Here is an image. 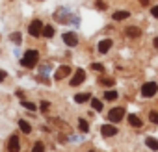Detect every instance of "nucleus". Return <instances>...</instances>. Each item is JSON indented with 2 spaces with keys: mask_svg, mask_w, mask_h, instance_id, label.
I'll list each match as a JSON object with an SVG mask.
<instances>
[{
  "mask_svg": "<svg viewBox=\"0 0 158 152\" xmlns=\"http://www.w3.org/2000/svg\"><path fill=\"white\" fill-rule=\"evenodd\" d=\"M37 61H39V52H37V50H26V52H24V56H23V59H21L23 67H26V69L35 67V63H37Z\"/></svg>",
  "mask_w": 158,
  "mask_h": 152,
  "instance_id": "nucleus-1",
  "label": "nucleus"
},
{
  "mask_svg": "<svg viewBox=\"0 0 158 152\" xmlns=\"http://www.w3.org/2000/svg\"><path fill=\"white\" fill-rule=\"evenodd\" d=\"M89 152H97V150H89Z\"/></svg>",
  "mask_w": 158,
  "mask_h": 152,
  "instance_id": "nucleus-34",
  "label": "nucleus"
},
{
  "mask_svg": "<svg viewBox=\"0 0 158 152\" xmlns=\"http://www.w3.org/2000/svg\"><path fill=\"white\" fill-rule=\"evenodd\" d=\"M149 119L154 122V124H158V113L156 111H151V115H149Z\"/></svg>",
  "mask_w": 158,
  "mask_h": 152,
  "instance_id": "nucleus-26",
  "label": "nucleus"
},
{
  "mask_svg": "<svg viewBox=\"0 0 158 152\" xmlns=\"http://www.w3.org/2000/svg\"><path fill=\"white\" fill-rule=\"evenodd\" d=\"M123 117H125V108H114L108 113V119L112 122H119V121H123Z\"/></svg>",
  "mask_w": 158,
  "mask_h": 152,
  "instance_id": "nucleus-4",
  "label": "nucleus"
},
{
  "mask_svg": "<svg viewBox=\"0 0 158 152\" xmlns=\"http://www.w3.org/2000/svg\"><path fill=\"white\" fill-rule=\"evenodd\" d=\"M21 39H23V37H21V34H19V32L11 34V41H13V43H17V45H19V43H21Z\"/></svg>",
  "mask_w": 158,
  "mask_h": 152,
  "instance_id": "nucleus-23",
  "label": "nucleus"
},
{
  "mask_svg": "<svg viewBox=\"0 0 158 152\" xmlns=\"http://www.w3.org/2000/svg\"><path fill=\"white\" fill-rule=\"evenodd\" d=\"M101 134L106 135V137H112V135H117V128H115L114 124H102Z\"/></svg>",
  "mask_w": 158,
  "mask_h": 152,
  "instance_id": "nucleus-8",
  "label": "nucleus"
},
{
  "mask_svg": "<svg viewBox=\"0 0 158 152\" xmlns=\"http://www.w3.org/2000/svg\"><path fill=\"white\" fill-rule=\"evenodd\" d=\"M128 124H130V126H134V128H139L143 122L139 121V117H136V115H128Z\"/></svg>",
  "mask_w": 158,
  "mask_h": 152,
  "instance_id": "nucleus-13",
  "label": "nucleus"
},
{
  "mask_svg": "<svg viewBox=\"0 0 158 152\" xmlns=\"http://www.w3.org/2000/svg\"><path fill=\"white\" fill-rule=\"evenodd\" d=\"M151 13H152V17H156V19H158V6L151 8Z\"/></svg>",
  "mask_w": 158,
  "mask_h": 152,
  "instance_id": "nucleus-29",
  "label": "nucleus"
},
{
  "mask_svg": "<svg viewBox=\"0 0 158 152\" xmlns=\"http://www.w3.org/2000/svg\"><path fill=\"white\" fill-rule=\"evenodd\" d=\"M156 91H158V86H156L154 82H147V84H143V87H141V97L151 98V97H154Z\"/></svg>",
  "mask_w": 158,
  "mask_h": 152,
  "instance_id": "nucleus-3",
  "label": "nucleus"
},
{
  "mask_svg": "<svg viewBox=\"0 0 158 152\" xmlns=\"http://www.w3.org/2000/svg\"><path fill=\"white\" fill-rule=\"evenodd\" d=\"M88 100H91V95H88V93H78V95L74 97V102H76V104H84V102H88Z\"/></svg>",
  "mask_w": 158,
  "mask_h": 152,
  "instance_id": "nucleus-12",
  "label": "nucleus"
},
{
  "mask_svg": "<svg viewBox=\"0 0 158 152\" xmlns=\"http://www.w3.org/2000/svg\"><path fill=\"white\" fill-rule=\"evenodd\" d=\"M91 69H93V70H99V72H102V65H101V63H93V65H91Z\"/></svg>",
  "mask_w": 158,
  "mask_h": 152,
  "instance_id": "nucleus-28",
  "label": "nucleus"
},
{
  "mask_svg": "<svg viewBox=\"0 0 158 152\" xmlns=\"http://www.w3.org/2000/svg\"><path fill=\"white\" fill-rule=\"evenodd\" d=\"M127 17H130L128 11H115V13H114V19H115V21H123V19H127Z\"/></svg>",
  "mask_w": 158,
  "mask_h": 152,
  "instance_id": "nucleus-15",
  "label": "nucleus"
},
{
  "mask_svg": "<svg viewBox=\"0 0 158 152\" xmlns=\"http://www.w3.org/2000/svg\"><path fill=\"white\" fill-rule=\"evenodd\" d=\"M106 100H115L117 98V91H106Z\"/></svg>",
  "mask_w": 158,
  "mask_h": 152,
  "instance_id": "nucleus-22",
  "label": "nucleus"
},
{
  "mask_svg": "<svg viewBox=\"0 0 158 152\" xmlns=\"http://www.w3.org/2000/svg\"><path fill=\"white\" fill-rule=\"evenodd\" d=\"M84 80H86V72H84L82 69H78V70L74 72V76L71 78V86H73V87H76V86H80Z\"/></svg>",
  "mask_w": 158,
  "mask_h": 152,
  "instance_id": "nucleus-5",
  "label": "nucleus"
},
{
  "mask_svg": "<svg viewBox=\"0 0 158 152\" xmlns=\"http://www.w3.org/2000/svg\"><path fill=\"white\" fill-rule=\"evenodd\" d=\"M6 76H8V74H6V70L0 69V82H4V80H6Z\"/></svg>",
  "mask_w": 158,
  "mask_h": 152,
  "instance_id": "nucleus-30",
  "label": "nucleus"
},
{
  "mask_svg": "<svg viewBox=\"0 0 158 152\" xmlns=\"http://www.w3.org/2000/svg\"><path fill=\"white\" fill-rule=\"evenodd\" d=\"M39 106H41V111H48V108H50V102H47V100H43V102H41Z\"/></svg>",
  "mask_w": 158,
  "mask_h": 152,
  "instance_id": "nucleus-25",
  "label": "nucleus"
},
{
  "mask_svg": "<svg viewBox=\"0 0 158 152\" xmlns=\"http://www.w3.org/2000/svg\"><path fill=\"white\" fill-rule=\"evenodd\" d=\"M8 150L10 152H21V143H19V135H11L8 141Z\"/></svg>",
  "mask_w": 158,
  "mask_h": 152,
  "instance_id": "nucleus-7",
  "label": "nucleus"
},
{
  "mask_svg": "<svg viewBox=\"0 0 158 152\" xmlns=\"http://www.w3.org/2000/svg\"><path fill=\"white\" fill-rule=\"evenodd\" d=\"M145 145L149 148H152V150H158V139H154V137H147L145 139Z\"/></svg>",
  "mask_w": 158,
  "mask_h": 152,
  "instance_id": "nucleus-14",
  "label": "nucleus"
},
{
  "mask_svg": "<svg viewBox=\"0 0 158 152\" xmlns=\"http://www.w3.org/2000/svg\"><path fill=\"white\" fill-rule=\"evenodd\" d=\"M17 97H19V98H23V100H24V93H23V91H17Z\"/></svg>",
  "mask_w": 158,
  "mask_h": 152,
  "instance_id": "nucleus-31",
  "label": "nucleus"
},
{
  "mask_svg": "<svg viewBox=\"0 0 158 152\" xmlns=\"http://www.w3.org/2000/svg\"><path fill=\"white\" fill-rule=\"evenodd\" d=\"M95 6H97V10H106V4L102 2V0H97V4H95Z\"/></svg>",
  "mask_w": 158,
  "mask_h": 152,
  "instance_id": "nucleus-27",
  "label": "nucleus"
},
{
  "mask_svg": "<svg viewBox=\"0 0 158 152\" xmlns=\"http://www.w3.org/2000/svg\"><path fill=\"white\" fill-rule=\"evenodd\" d=\"M78 128H80L82 132H88V130H89V124H88V121L80 119V122H78Z\"/></svg>",
  "mask_w": 158,
  "mask_h": 152,
  "instance_id": "nucleus-20",
  "label": "nucleus"
},
{
  "mask_svg": "<svg viewBox=\"0 0 158 152\" xmlns=\"http://www.w3.org/2000/svg\"><path fill=\"white\" fill-rule=\"evenodd\" d=\"M139 4L141 6H149V0H139Z\"/></svg>",
  "mask_w": 158,
  "mask_h": 152,
  "instance_id": "nucleus-32",
  "label": "nucleus"
},
{
  "mask_svg": "<svg viewBox=\"0 0 158 152\" xmlns=\"http://www.w3.org/2000/svg\"><path fill=\"white\" fill-rule=\"evenodd\" d=\"M125 34H127V37H132V39H138V37L141 35V30H139L138 26H130V28H127V30H125Z\"/></svg>",
  "mask_w": 158,
  "mask_h": 152,
  "instance_id": "nucleus-10",
  "label": "nucleus"
},
{
  "mask_svg": "<svg viewBox=\"0 0 158 152\" xmlns=\"http://www.w3.org/2000/svg\"><path fill=\"white\" fill-rule=\"evenodd\" d=\"M23 106H24L26 110H30V111H35V110H37V106H35L34 102H28V100H23Z\"/></svg>",
  "mask_w": 158,
  "mask_h": 152,
  "instance_id": "nucleus-19",
  "label": "nucleus"
},
{
  "mask_svg": "<svg viewBox=\"0 0 158 152\" xmlns=\"http://www.w3.org/2000/svg\"><path fill=\"white\" fill-rule=\"evenodd\" d=\"M114 43H112V39H104V41H101L99 43V46H97V50L101 52V54H106L108 50H110V46H112Z\"/></svg>",
  "mask_w": 158,
  "mask_h": 152,
  "instance_id": "nucleus-11",
  "label": "nucleus"
},
{
  "mask_svg": "<svg viewBox=\"0 0 158 152\" xmlns=\"http://www.w3.org/2000/svg\"><path fill=\"white\" fill-rule=\"evenodd\" d=\"M19 128H21L24 134H30V132H32V126H30L26 121H19Z\"/></svg>",
  "mask_w": 158,
  "mask_h": 152,
  "instance_id": "nucleus-16",
  "label": "nucleus"
},
{
  "mask_svg": "<svg viewBox=\"0 0 158 152\" xmlns=\"http://www.w3.org/2000/svg\"><path fill=\"white\" fill-rule=\"evenodd\" d=\"M43 22L39 21V19H35V21H32L30 22V26H28V32H30V35L32 37H39L41 34H43Z\"/></svg>",
  "mask_w": 158,
  "mask_h": 152,
  "instance_id": "nucleus-2",
  "label": "nucleus"
},
{
  "mask_svg": "<svg viewBox=\"0 0 158 152\" xmlns=\"http://www.w3.org/2000/svg\"><path fill=\"white\" fill-rule=\"evenodd\" d=\"M102 86H114V78H101Z\"/></svg>",
  "mask_w": 158,
  "mask_h": 152,
  "instance_id": "nucleus-24",
  "label": "nucleus"
},
{
  "mask_svg": "<svg viewBox=\"0 0 158 152\" xmlns=\"http://www.w3.org/2000/svg\"><path fill=\"white\" fill-rule=\"evenodd\" d=\"M69 74H71V67H69V65H63V67H60V69L54 72L56 80H63L65 76H69Z\"/></svg>",
  "mask_w": 158,
  "mask_h": 152,
  "instance_id": "nucleus-9",
  "label": "nucleus"
},
{
  "mask_svg": "<svg viewBox=\"0 0 158 152\" xmlns=\"http://www.w3.org/2000/svg\"><path fill=\"white\" fill-rule=\"evenodd\" d=\"M63 41H65L67 46H76L78 45V37H76L74 32H65L63 34Z\"/></svg>",
  "mask_w": 158,
  "mask_h": 152,
  "instance_id": "nucleus-6",
  "label": "nucleus"
},
{
  "mask_svg": "<svg viewBox=\"0 0 158 152\" xmlns=\"http://www.w3.org/2000/svg\"><path fill=\"white\" fill-rule=\"evenodd\" d=\"M43 35L48 37V39L54 37V28H52V26H45V28H43Z\"/></svg>",
  "mask_w": 158,
  "mask_h": 152,
  "instance_id": "nucleus-17",
  "label": "nucleus"
},
{
  "mask_svg": "<svg viewBox=\"0 0 158 152\" xmlns=\"http://www.w3.org/2000/svg\"><path fill=\"white\" fill-rule=\"evenodd\" d=\"M152 45H154V46H156V48H158V37H156V39H154V41H152Z\"/></svg>",
  "mask_w": 158,
  "mask_h": 152,
  "instance_id": "nucleus-33",
  "label": "nucleus"
},
{
  "mask_svg": "<svg viewBox=\"0 0 158 152\" xmlns=\"http://www.w3.org/2000/svg\"><path fill=\"white\" fill-rule=\"evenodd\" d=\"M32 152H45V145L37 141V143L34 145V148H32Z\"/></svg>",
  "mask_w": 158,
  "mask_h": 152,
  "instance_id": "nucleus-21",
  "label": "nucleus"
},
{
  "mask_svg": "<svg viewBox=\"0 0 158 152\" xmlns=\"http://www.w3.org/2000/svg\"><path fill=\"white\" fill-rule=\"evenodd\" d=\"M91 106H93L95 111H101V110H102V102H101L99 98H91Z\"/></svg>",
  "mask_w": 158,
  "mask_h": 152,
  "instance_id": "nucleus-18",
  "label": "nucleus"
}]
</instances>
